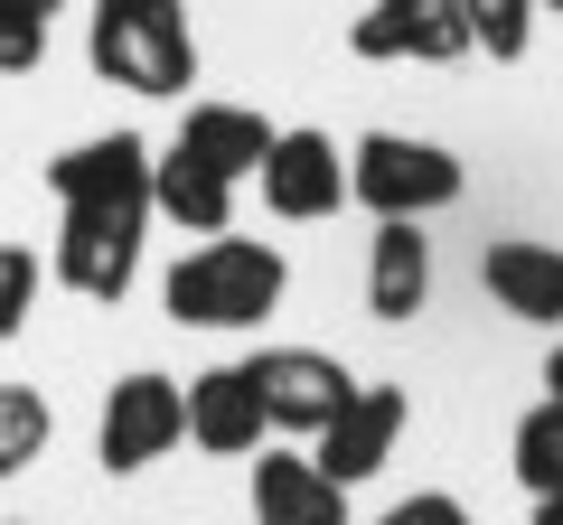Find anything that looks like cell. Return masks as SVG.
<instances>
[{
  "label": "cell",
  "mask_w": 563,
  "mask_h": 525,
  "mask_svg": "<svg viewBox=\"0 0 563 525\" xmlns=\"http://www.w3.org/2000/svg\"><path fill=\"white\" fill-rule=\"evenodd\" d=\"M282 254L273 244H254V235H207L198 254H179L169 262V282H161V301H169V320L179 328H263L282 310Z\"/></svg>",
  "instance_id": "cell-1"
},
{
  "label": "cell",
  "mask_w": 563,
  "mask_h": 525,
  "mask_svg": "<svg viewBox=\"0 0 563 525\" xmlns=\"http://www.w3.org/2000/svg\"><path fill=\"white\" fill-rule=\"evenodd\" d=\"M85 57H95V76H113L122 94H188V85H198V38H188L179 0H95Z\"/></svg>",
  "instance_id": "cell-2"
},
{
  "label": "cell",
  "mask_w": 563,
  "mask_h": 525,
  "mask_svg": "<svg viewBox=\"0 0 563 525\" xmlns=\"http://www.w3.org/2000/svg\"><path fill=\"white\" fill-rule=\"evenodd\" d=\"M461 188H470L461 160H451L442 142H413V132H366V142L347 150V198L376 225H422V216H442Z\"/></svg>",
  "instance_id": "cell-3"
},
{
  "label": "cell",
  "mask_w": 563,
  "mask_h": 525,
  "mask_svg": "<svg viewBox=\"0 0 563 525\" xmlns=\"http://www.w3.org/2000/svg\"><path fill=\"white\" fill-rule=\"evenodd\" d=\"M188 442V394L169 376H122L113 394H103V423H95V450L113 479H132V469L169 460V450Z\"/></svg>",
  "instance_id": "cell-4"
},
{
  "label": "cell",
  "mask_w": 563,
  "mask_h": 525,
  "mask_svg": "<svg viewBox=\"0 0 563 525\" xmlns=\"http://www.w3.org/2000/svg\"><path fill=\"white\" fill-rule=\"evenodd\" d=\"M347 47L366 66H461L470 20H461V0H376V10H357Z\"/></svg>",
  "instance_id": "cell-5"
},
{
  "label": "cell",
  "mask_w": 563,
  "mask_h": 525,
  "mask_svg": "<svg viewBox=\"0 0 563 525\" xmlns=\"http://www.w3.org/2000/svg\"><path fill=\"white\" fill-rule=\"evenodd\" d=\"M244 376H254V394H263V423L301 432V442H320V423L357 394V376H347L339 357H320V347H263Z\"/></svg>",
  "instance_id": "cell-6"
},
{
  "label": "cell",
  "mask_w": 563,
  "mask_h": 525,
  "mask_svg": "<svg viewBox=\"0 0 563 525\" xmlns=\"http://www.w3.org/2000/svg\"><path fill=\"white\" fill-rule=\"evenodd\" d=\"M141 225L151 216H122V206H66L57 225V282L85 291V301H122L141 272Z\"/></svg>",
  "instance_id": "cell-7"
},
{
  "label": "cell",
  "mask_w": 563,
  "mask_h": 525,
  "mask_svg": "<svg viewBox=\"0 0 563 525\" xmlns=\"http://www.w3.org/2000/svg\"><path fill=\"white\" fill-rule=\"evenodd\" d=\"M263 206H273L282 225H320L347 206V160L329 132H273V150H263Z\"/></svg>",
  "instance_id": "cell-8"
},
{
  "label": "cell",
  "mask_w": 563,
  "mask_h": 525,
  "mask_svg": "<svg viewBox=\"0 0 563 525\" xmlns=\"http://www.w3.org/2000/svg\"><path fill=\"white\" fill-rule=\"evenodd\" d=\"M57 206H122V216H151V142L141 132H103L76 142L66 160H47Z\"/></svg>",
  "instance_id": "cell-9"
},
{
  "label": "cell",
  "mask_w": 563,
  "mask_h": 525,
  "mask_svg": "<svg viewBox=\"0 0 563 525\" xmlns=\"http://www.w3.org/2000/svg\"><path fill=\"white\" fill-rule=\"evenodd\" d=\"M395 442H404V394H395V384H357V394L320 423L310 460H320V479L357 488V479H376V469L395 460Z\"/></svg>",
  "instance_id": "cell-10"
},
{
  "label": "cell",
  "mask_w": 563,
  "mask_h": 525,
  "mask_svg": "<svg viewBox=\"0 0 563 525\" xmlns=\"http://www.w3.org/2000/svg\"><path fill=\"white\" fill-rule=\"evenodd\" d=\"M479 282L507 320H536V328H563V244H536V235H498L479 254Z\"/></svg>",
  "instance_id": "cell-11"
},
{
  "label": "cell",
  "mask_w": 563,
  "mask_h": 525,
  "mask_svg": "<svg viewBox=\"0 0 563 525\" xmlns=\"http://www.w3.org/2000/svg\"><path fill=\"white\" fill-rule=\"evenodd\" d=\"M263 394L244 366H207V376H188V442L217 450V460H244V450H263Z\"/></svg>",
  "instance_id": "cell-12"
},
{
  "label": "cell",
  "mask_w": 563,
  "mask_h": 525,
  "mask_svg": "<svg viewBox=\"0 0 563 525\" xmlns=\"http://www.w3.org/2000/svg\"><path fill=\"white\" fill-rule=\"evenodd\" d=\"M254 525H347V488L320 479L310 450H263L254 460Z\"/></svg>",
  "instance_id": "cell-13"
},
{
  "label": "cell",
  "mask_w": 563,
  "mask_h": 525,
  "mask_svg": "<svg viewBox=\"0 0 563 525\" xmlns=\"http://www.w3.org/2000/svg\"><path fill=\"white\" fill-rule=\"evenodd\" d=\"M169 150H188V160L217 169V179H254L263 150H273V122L244 113V103H188V122H179Z\"/></svg>",
  "instance_id": "cell-14"
},
{
  "label": "cell",
  "mask_w": 563,
  "mask_h": 525,
  "mask_svg": "<svg viewBox=\"0 0 563 525\" xmlns=\"http://www.w3.org/2000/svg\"><path fill=\"white\" fill-rule=\"evenodd\" d=\"M422 301H432V244H422V225H376V244H366V310L376 320H413Z\"/></svg>",
  "instance_id": "cell-15"
},
{
  "label": "cell",
  "mask_w": 563,
  "mask_h": 525,
  "mask_svg": "<svg viewBox=\"0 0 563 525\" xmlns=\"http://www.w3.org/2000/svg\"><path fill=\"white\" fill-rule=\"evenodd\" d=\"M151 216L188 225V235H225V225H235V179L198 169L188 150H161V160H151Z\"/></svg>",
  "instance_id": "cell-16"
},
{
  "label": "cell",
  "mask_w": 563,
  "mask_h": 525,
  "mask_svg": "<svg viewBox=\"0 0 563 525\" xmlns=\"http://www.w3.org/2000/svg\"><path fill=\"white\" fill-rule=\"evenodd\" d=\"M47 432H57L47 394H29V384H0V479H20V469L47 450Z\"/></svg>",
  "instance_id": "cell-17"
},
{
  "label": "cell",
  "mask_w": 563,
  "mask_h": 525,
  "mask_svg": "<svg viewBox=\"0 0 563 525\" xmlns=\"http://www.w3.org/2000/svg\"><path fill=\"white\" fill-rule=\"evenodd\" d=\"M507 460H517V479L536 488V498H554L563 488V404H536L517 423V442H507Z\"/></svg>",
  "instance_id": "cell-18"
},
{
  "label": "cell",
  "mask_w": 563,
  "mask_h": 525,
  "mask_svg": "<svg viewBox=\"0 0 563 525\" xmlns=\"http://www.w3.org/2000/svg\"><path fill=\"white\" fill-rule=\"evenodd\" d=\"M461 20H470V47H488L498 66H517L526 38H536V0H461Z\"/></svg>",
  "instance_id": "cell-19"
},
{
  "label": "cell",
  "mask_w": 563,
  "mask_h": 525,
  "mask_svg": "<svg viewBox=\"0 0 563 525\" xmlns=\"http://www.w3.org/2000/svg\"><path fill=\"white\" fill-rule=\"evenodd\" d=\"M29 310H38V254L29 244H0V338H20Z\"/></svg>",
  "instance_id": "cell-20"
},
{
  "label": "cell",
  "mask_w": 563,
  "mask_h": 525,
  "mask_svg": "<svg viewBox=\"0 0 563 525\" xmlns=\"http://www.w3.org/2000/svg\"><path fill=\"white\" fill-rule=\"evenodd\" d=\"M38 57H47V20L20 10V0H0V76H29Z\"/></svg>",
  "instance_id": "cell-21"
},
{
  "label": "cell",
  "mask_w": 563,
  "mask_h": 525,
  "mask_svg": "<svg viewBox=\"0 0 563 525\" xmlns=\"http://www.w3.org/2000/svg\"><path fill=\"white\" fill-rule=\"evenodd\" d=\"M376 525H470V506H461V498H442V488H422V498H395Z\"/></svg>",
  "instance_id": "cell-22"
},
{
  "label": "cell",
  "mask_w": 563,
  "mask_h": 525,
  "mask_svg": "<svg viewBox=\"0 0 563 525\" xmlns=\"http://www.w3.org/2000/svg\"><path fill=\"white\" fill-rule=\"evenodd\" d=\"M544 404H563V338H554V357H544Z\"/></svg>",
  "instance_id": "cell-23"
},
{
  "label": "cell",
  "mask_w": 563,
  "mask_h": 525,
  "mask_svg": "<svg viewBox=\"0 0 563 525\" xmlns=\"http://www.w3.org/2000/svg\"><path fill=\"white\" fill-rule=\"evenodd\" d=\"M536 525H563V488H554V498H536Z\"/></svg>",
  "instance_id": "cell-24"
},
{
  "label": "cell",
  "mask_w": 563,
  "mask_h": 525,
  "mask_svg": "<svg viewBox=\"0 0 563 525\" xmlns=\"http://www.w3.org/2000/svg\"><path fill=\"white\" fill-rule=\"evenodd\" d=\"M20 10H38V20H57V0H20Z\"/></svg>",
  "instance_id": "cell-25"
},
{
  "label": "cell",
  "mask_w": 563,
  "mask_h": 525,
  "mask_svg": "<svg viewBox=\"0 0 563 525\" xmlns=\"http://www.w3.org/2000/svg\"><path fill=\"white\" fill-rule=\"evenodd\" d=\"M536 10H563V0H536Z\"/></svg>",
  "instance_id": "cell-26"
}]
</instances>
